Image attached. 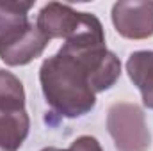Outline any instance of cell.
Returning <instances> with one entry per match:
<instances>
[{
  "label": "cell",
  "instance_id": "52a82bcc",
  "mask_svg": "<svg viewBox=\"0 0 153 151\" xmlns=\"http://www.w3.org/2000/svg\"><path fill=\"white\" fill-rule=\"evenodd\" d=\"M29 133L25 110H0V151H16Z\"/></svg>",
  "mask_w": 153,
  "mask_h": 151
},
{
  "label": "cell",
  "instance_id": "3957f363",
  "mask_svg": "<svg viewBox=\"0 0 153 151\" xmlns=\"http://www.w3.org/2000/svg\"><path fill=\"white\" fill-rule=\"evenodd\" d=\"M96 20L98 18L89 13H78L70 5L52 2L41 9L38 16V29L48 39L64 38L70 41L89 29Z\"/></svg>",
  "mask_w": 153,
  "mask_h": 151
},
{
  "label": "cell",
  "instance_id": "277c9868",
  "mask_svg": "<svg viewBox=\"0 0 153 151\" xmlns=\"http://www.w3.org/2000/svg\"><path fill=\"white\" fill-rule=\"evenodd\" d=\"M116 30L128 39L153 36V2H117L112 7Z\"/></svg>",
  "mask_w": 153,
  "mask_h": 151
},
{
  "label": "cell",
  "instance_id": "9c48e42d",
  "mask_svg": "<svg viewBox=\"0 0 153 151\" xmlns=\"http://www.w3.org/2000/svg\"><path fill=\"white\" fill-rule=\"evenodd\" d=\"M25 93L22 82L9 71L0 70V110H23Z\"/></svg>",
  "mask_w": 153,
  "mask_h": 151
},
{
  "label": "cell",
  "instance_id": "8992f818",
  "mask_svg": "<svg viewBox=\"0 0 153 151\" xmlns=\"http://www.w3.org/2000/svg\"><path fill=\"white\" fill-rule=\"evenodd\" d=\"M32 2H0V46L20 36L30 23L27 11Z\"/></svg>",
  "mask_w": 153,
  "mask_h": 151
},
{
  "label": "cell",
  "instance_id": "30bf717a",
  "mask_svg": "<svg viewBox=\"0 0 153 151\" xmlns=\"http://www.w3.org/2000/svg\"><path fill=\"white\" fill-rule=\"evenodd\" d=\"M43 151H102V148H100V144H98V141H96V139L84 135V137H78V139H76L75 142L71 144V148H70V150L46 148V150H43Z\"/></svg>",
  "mask_w": 153,
  "mask_h": 151
},
{
  "label": "cell",
  "instance_id": "6da1fadb",
  "mask_svg": "<svg viewBox=\"0 0 153 151\" xmlns=\"http://www.w3.org/2000/svg\"><path fill=\"white\" fill-rule=\"evenodd\" d=\"M39 78L46 103L64 117L84 115L96 103L85 68L62 50L43 62Z\"/></svg>",
  "mask_w": 153,
  "mask_h": 151
},
{
  "label": "cell",
  "instance_id": "ba28073f",
  "mask_svg": "<svg viewBox=\"0 0 153 151\" xmlns=\"http://www.w3.org/2000/svg\"><path fill=\"white\" fill-rule=\"evenodd\" d=\"M126 71L139 87L144 105L153 109V52H135L126 62Z\"/></svg>",
  "mask_w": 153,
  "mask_h": 151
},
{
  "label": "cell",
  "instance_id": "5b68a950",
  "mask_svg": "<svg viewBox=\"0 0 153 151\" xmlns=\"http://www.w3.org/2000/svg\"><path fill=\"white\" fill-rule=\"evenodd\" d=\"M48 41L50 39L39 30L38 25L36 27L29 25L20 36H16L13 41H9V43L0 46V57L9 66L27 64L32 59L41 55V52L45 50Z\"/></svg>",
  "mask_w": 153,
  "mask_h": 151
},
{
  "label": "cell",
  "instance_id": "7a4b0ae2",
  "mask_svg": "<svg viewBox=\"0 0 153 151\" xmlns=\"http://www.w3.org/2000/svg\"><path fill=\"white\" fill-rule=\"evenodd\" d=\"M107 126L117 151H146L150 148V132L137 105L114 103L109 109Z\"/></svg>",
  "mask_w": 153,
  "mask_h": 151
}]
</instances>
